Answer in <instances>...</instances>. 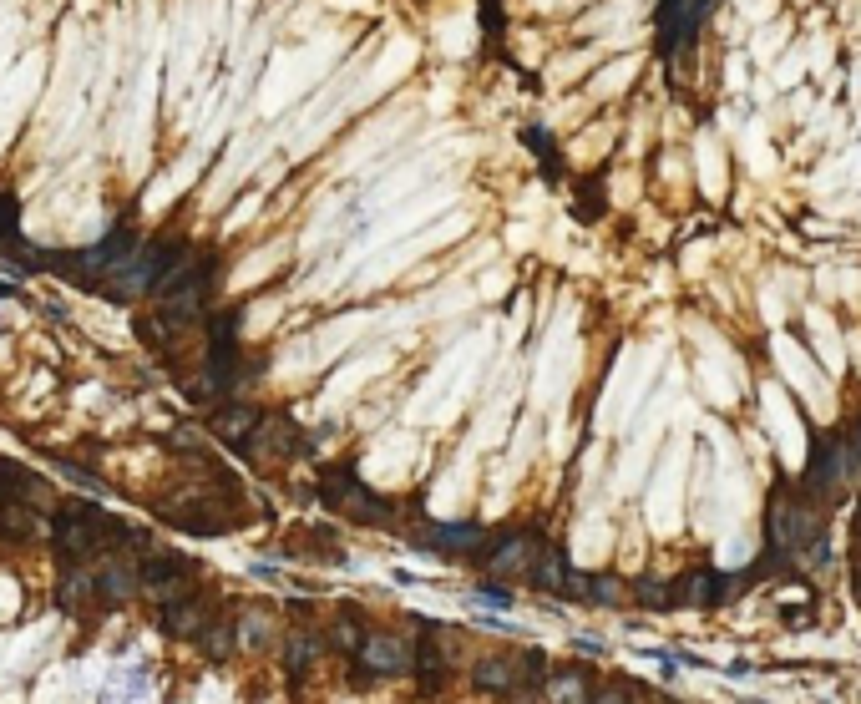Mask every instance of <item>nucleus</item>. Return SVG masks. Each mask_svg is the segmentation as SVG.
I'll return each instance as SVG.
<instances>
[{
	"instance_id": "f257e3e1",
	"label": "nucleus",
	"mask_w": 861,
	"mask_h": 704,
	"mask_svg": "<svg viewBox=\"0 0 861 704\" xmlns=\"http://www.w3.org/2000/svg\"><path fill=\"white\" fill-rule=\"evenodd\" d=\"M826 522H821V507L806 497V492H775L770 497V512H765V537H770V553H780L786 563H801L821 537Z\"/></svg>"
},
{
	"instance_id": "f03ea898",
	"label": "nucleus",
	"mask_w": 861,
	"mask_h": 704,
	"mask_svg": "<svg viewBox=\"0 0 861 704\" xmlns=\"http://www.w3.org/2000/svg\"><path fill=\"white\" fill-rule=\"evenodd\" d=\"M51 553L66 568H87L97 553H107V512L97 502H61L51 512Z\"/></svg>"
},
{
	"instance_id": "7ed1b4c3",
	"label": "nucleus",
	"mask_w": 861,
	"mask_h": 704,
	"mask_svg": "<svg viewBox=\"0 0 861 704\" xmlns=\"http://www.w3.org/2000/svg\"><path fill=\"white\" fill-rule=\"evenodd\" d=\"M320 502L330 512H340L345 522H360V527H390V522H396V507H390L385 497H375L355 477L350 461H335V466H325V472H320Z\"/></svg>"
},
{
	"instance_id": "20e7f679",
	"label": "nucleus",
	"mask_w": 861,
	"mask_h": 704,
	"mask_svg": "<svg viewBox=\"0 0 861 704\" xmlns=\"http://www.w3.org/2000/svg\"><path fill=\"white\" fill-rule=\"evenodd\" d=\"M851 472H856L851 441H846V436H821V441H816V456H811V466H806V482H801V492H806L811 502L831 507V502H841V497H846Z\"/></svg>"
},
{
	"instance_id": "39448f33",
	"label": "nucleus",
	"mask_w": 861,
	"mask_h": 704,
	"mask_svg": "<svg viewBox=\"0 0 861 704\" xmlns=\"http://www.w3.org/2000/svg\"><path fill=\"white\" fill-rule=\"evenodd\" d=\"M416 547H426V553L436 558H456V563H477L492 553V532L477 527V522H421L416 532H406Z\"/></svg>"
},
{
	"instance_id": "423d86ee",
	"label": "nucleus",
	"mask_w": 861,
	"mask_h": 704,
	"mask_svg": "<svg viewBox=\"0 0 861 704\" xmlns=\"http://www.w3.org/2000/svg\"><path fill=\"white\" fill-rule=\"evenodd\" d=\"M142 593L158 608L198 593V563L183 558V553H163V547H152V553H142Z\"/></svg>"
},
{
	"instance_id": "0eeeda50",
	"label": "nucleus",
	"mask_w": 861,
	"mask_h": 704,
	"mask_svg": "<svg viewBox=\"0 0 861 704\" xmlns=\"http://www.w3.org/2000/svg\"><path fill=\"white\" fill-rule=\"evenodd\" d=\"M254 466H274V461H294V456H304L309 451V441L299 436V426L284 416V411H264V421H259V431L239 446Z\"/></svg>"
},
{
	"instance_id": "6e6552de",
	"label": "nucleus",
	"mask_w": 861,
	"mask_h": 704,
	"mask_svg": "<svg viewBox=\"0 0 861 704\" xmlns=\"http://www.w3.org/2000/svg\"><path fill=\"white\" fill-rule=\"evenodd\" d=\"M537 553H542V537H537V527H512V532H502L497 542H492V553L482 558V568H487V578H532V568H537Z\"/></svg>"
},
{
	"instance_id": "1a4fd4ad",
	"label": "nucleus",
	"mask_w": 861,
	"mask_h": 704,
	"mask_svg": "<svg viewBox=\"0 0 861 704\" xmlns=\"http://www.w3.org/2000/svg\"><path fill=\"white\" fill-rule=\"evenodd\" d=\"M527 588H537V593H547V598H563V603L588 598V578H578V573L568 568V553H563L558 542H542V553H537V568H532Z\"/></svg>"
},
{
	"instance_id": "9d476101",
	"label": "nucleus",
	"mask_w": 861,
	"mask_h": 704,
	"mask_svg": "<svg viewBox=\"0 0 861 704\" xmlns=\"http://www.w3.org/2000/svg\"><path fill=\"white\" fill-rule=\"evenodd\" d=\"M375 679H401L416 669V644H406L401 634H385V629H365V644L355 654Z\"/></svg>"
},
{
	"instance_id": "9b49d317",
	"label": "nucleus",
	"mask_w": 861,
	"mask_h": 704,
	"mask_svg": "<svg viewBox=\"0 0 861 704\" xmlns=\"http://www.w3.org/2000/svg\"><path fill=\"white\" fill-rule=\"evenodd\" d=\"M218 618H223V613H213V598L198 588V593H188V598H178V603H168V608L158 613V629H163L168 639H188V644H198Z\"/></svg>"
},
{
	"instance_id": "f8f14e48",
	"label": "nucleus",
	"mask_w": 861,
	"mask_h": 704,
	"mask_svg": "<svg viewBox=\"0 0 861 704\" xmlns=\"http://www.w3.org/2000/svg\"><path fill=\"white\" fill-rule=\"evenodd\" d=\"M740 588L730 573H715V568H689L674 578V603H694V608H720L730 603Z\"/></svg>"
},
{
	"instance_id": "ddd939ff",
	"label": "nucleus",
	"mask_w": 861,
	"mask_h": 704,
	"mask_svg": "<svg viewBox=\"0 0 861 704\" xmlns=\"http://www.w3.org/2000/svg\"><path fill=\"white\" fill-rule=\"evenodd\" d=\"M163 517L178 527V532H193V537H218V532H228V512L213 502V497H203V492H193L188 502H178V507H163Z\"/></svg>"
},
{
	"instance_id": "4468645a",
	"label": "nucleus",
	"mask_w": 861,
	"mask_h": 704,
	"mask_svg": "<svg viewBox=\"0 0 861 704\" xmlns=\"http://www.w3.org/2000/svg\"><path fill=\"white\" fill-rule=\"evenodd\" d=\"M330 649V634H320V629H309V623H294V629L284 634V674H289V684H304V674L320 664V654Z\"/></svg>"
},
{
	"instance_id": "2eb2a0df",
	"label": "nucleus",
	"mask_w": 861,
	"mask_h": 704,
	"mask_svg": "<svg viewBox=\"0 0 861 704\" xmlns=\"http://www.w3.org/2000/svg\"><path fill=\"white\" fill-rule=\"evenodd\" d=\"M97 593L107 608H122L127 598L142 593V558L132 563L127 553H107V563L97 568Z\"/></svg>"
},
{
	"instance_id": "dca6fc26",
	"label": "nucleus",
	"mask_w": 861,
	"mask_h": 704,
	"mask_svg": "<svg viewBox=\"0 0 861 704\" xmlns=\"http://www.w3.org/2000/svg\"><path fill=\"white\" fill-rule=\"evenodd\" d=\"M259 421H264V411L259 406H244V401H223L218 411H208V431L218 441H228V446H244L259 431Z\"/></svg>"
},
{
	"instance_id": "f3484780",
	"label": "nucleus",
	"mask_w": 861,
	"mask_h": 704,
	"mask_svg": "<svg viewBox=\"0 0 861 704\" xmlns=\"http://www.w3.org/2000/svg\"><path fill=\"white\" fill-rule=\"evenodd\" d=\"M0 502H31V507H41V502H51V482L36 477V472H26L21 461L0 456Z\"/></svg>"
},
{
	"instance_id": "a211bd4d",
	"label": "nucleus",
	"mask_w": 861,
	"mask_h": 704,
	"mask_svg": "<svg viewBox=\"0 0 861 704\" xmlns=\"http://www.w3.org/2000/svg\"><path fill=\"white\" fill-rule=\"evenodd\" d=\"M542 699L547 704H588L593 699V679L583 664H568V669H547L542 679Z\"/></svg>"
},
{
	"instance_id": "6ab92c4d",
	"label": "nucleus",
	"mask_w": 861,
	"mask_h": 704,
	"mask_svg": "<svg viewBox=\"0 0 861 704\" xmlns=\"http://www.w3.org/2000/svg\"><path fill=\"white\" fill-rule=\"evenodd\" d=\"M92 603H102V593H97V573H87V568H66V578H61V588H56V608H61V613H71V618H87V613H92Z\"/></svg>"
},
{
	"instance_id": "aec40b11",
	"label": "nucleus",
	"mask_w": 861,
	"mask_h": 704,
	"mask_svg": "<svg viewBox=\"0 0 861 704\" xmlns=\"http://www.w3.org/2000/svg\"><path fill=\"white\" fill-rule=\"evenodd\" d=\"M41 512L31 502H0V537H11V542H31L41 537Z\"/></svg>"
},
{
	"instance_id": "412c9836",
	"label": "nucleus",
	"mask_w": 861,
	"mask_h": 704,
	"mask_svg": "<svg viewBox=\"0 0 861 704\" xmlns=\"http://www.w3.org/2000/svg\"><path fill=\"white\" fill-rule=\"evenodd\" d=\"M198 649H203V654H208L213 664H223V659H228L233 649H239V623H233V618H218L213 629H208V634L198 639Z\"/></svg>"
},
{
	"instance_id": "4be33fe9",
	"label": "nucleus",
	"mask_w": 861,
	"mask_h": 704,
	"mask_svg": "<svg viewBox=\"0 0 861 704\" xmlns=\"http://www.w3.org/2000/svg\"><path fill=\"white\" fill-rule=\"evenodd\" d=\"M269 629H274V623H269L264 608H244V613H239V644L264 649V644H269Z\"/></svg>"
},
{
	"instance_id": "5701e85b",
	"label": "nucleus",
	"mask_w": 861,
	"mask_h": 704,
	"mask_svg": "<svg viewBox=\"0 0 861 704\" xmlns=\"http://www.w3.org/2000/svg\"><path fill=\"white\" fill-rule=\"evenodd\" d=\"M634 603H644V608H674V583H664V578H634Z\"/></svg>"
},
{
	"instance_id": "b1692460",
	"label": "nucleus",
	"mask_w": 861,
	"mask_h": 704,
	"mask_svg": "<svg viewBox=\"0 0 861 704\" xmlns=\"http://www.w3.org/2000/svg\"><path fill=\"white\" fill-rule=\"evenodd\" d=\"M588 598L603 603V608H618L623 603V583L613 573H588Z\"/></svg>"
},
{
	"instance_id": "393cba45",
	"label": "nucleus",
	"mask_w": 861,
	"mask_h": 704,
	"mask_svg": "<svg viewBox=\"0 0 861 704\" xmlns=\"http://www.w3.org/2000/svg\"><path fill=\"white\" fill-rule=\"evenodd\" d=\"M0 239L21 249V213H16V193H6V188H0Z\"/></svg>"
},
{
	"instance_id": "a878e982",
	"label": "nucleus",
	"mask_w": 861,
	"mask_h": 704,
	"mask_svg": "<svg viewBox=\"0 0 861 704\" xmlns=\"http://www.w3.org/2000/svg\"><path fill=\"white\" fill-rule=\"evenodd\" d=\"M522 142L542 158V168H547V173H558V147H553V137H547L542 127H527V132H522Z\"/></svg>"
},
{
	"instance_id": "bb28decb",
	"label": "nucleus",
	"mask_w": 861,
	"mask_h": 704,
	"mask_svg": "<svg viewBox=\"0 0 861 704\" xmlns=\"http://www.w3.org/2000/svg\"><path fill=\"white\" fill-rule=\"evenodd\" d=\"M578 213L583 218H598V208H603V178H578Z\"/></svg>"
},
{
	"instance_id": "cd10ccee",
	"label": "nucleus",
	"mask_w": 861,
	"mask_h": 704,
	"mask_svg": "<svg viewBox=\"0 0 861 704\" xmlns=\"http://www.w3.org/2000/svg\"><path fill=\"white\" fill-rule=\"evenodd\" d=\"M477 603H487V608H512V588L497 583V578H482V583H477Z\"/></svg>"
},
{
	"instance_id": "c85d7f7f",
	"label": "nucleus",
	"mask_w": 861,
	"mask_h": 704,
	"mask_svg": "<svg viewBox=\"0 0 861 704\" xmlns=\"http://www.w3.org/2000/svg\"><path fill=\"white\" fill-rule=\"evenodd\" d=\"M588 704H629V694H623L618 684H603V689H593V699Z\"/></svg>"
},
{
	"instance_id": "c756f323",
	"label": "nucleus",
	"mask_w": 861,
	"mask_h": 704,
	"mask_svg": "<svg viewBox=\"0 0 861 704\" xmlns=\"http://www.w3.org/2000/svg\"><path fill=\"white\" fill-rule=\"evenodd\" d=\"M856 553H861V507H856Z\"/></svg>"
}]
</instances>
